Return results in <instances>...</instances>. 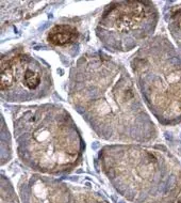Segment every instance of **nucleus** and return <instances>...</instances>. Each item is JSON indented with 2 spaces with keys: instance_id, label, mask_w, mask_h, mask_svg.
<instances>
[{
  "instance_id": "20e7f679",
  "label": "nucleus",
  "mask_w": 181,
  "mask_h": 203,
  "mask_svg": "<svg viewBox=\"0 0 181 203\" xmlns=\"http://www.w3.org/2000/svg\"><path fill=\"white\" fill-rule=\"evenodd\" d=\"M157 23L158 11L153 2H112L101 13L96 35L110 52L126 53L146 41Z\"/></svg>"
},
{
  "instance_id": "0eeeda50",
  "label": "nucleus",
  "mask_w": 181,
  "mask_h": 203,
  "mask_svg": "<svg viewBox=\"0 0 181 203\" xmlns=\"http://www.w3.org/2000/svg\"><path fill=\"white\" fill-rule=\"evenodd\" d=\"M169 29L178 47L181 49V9H179L177 12H175L172 15Z\"/></svg>"
},
{
  "instance_id": "f03ea898",
  "label": "nucleus",
  "mask_w": 181,
  "mask_h": 203,
  "mask_svg": "<svg viewBox=\"0 0 181 203\" xmlns=\"http://www.w3.org/2000/svg\"><path fill=\"white\" fill-rule=\"evenodd\" d=\"M19 156L48 171L63 170L81 156L83 140L63 107L43 104L23 108L13 121Z\"/></svg>"
},
{
  "instance_id": "39448f33",
  "label": "nucleus",
  "mask_w": 181,
  "mask_h": 203,
  "mask_svg": "<svg viewBox=\"0 0 181 203\" xmlns=\"http://www.w3.org/2000/svg\"><path fill=\"white\" fill-rule=\"evenodd\" d=\"M53 89L51 71L36 58L13 52L1 59L0 92L5 102L21 103L48 96Z\"/></svg>"
},
{
  "instance_id": "423d86ee",
  "label": "nucleus",
  "mask_w": 181,
  "mask_h": 203,
  "mask_svg": "<svg viewBox=\"0 0 181 203\" xmlns=\"http://www.w3.org/2000/svg\"><path fill=\"white\" fill-rule=\"evenodd\" d=\"M78 39V30L76 27L67 25V24H61L55 25L50 29L47 35V41L53 46H66L75 43Z\"/></svg>"
},
{
  "instance_id": "7ed1b4c3",
  "label": "nucleus",
  "mask_w": 181,
  "mask_h": 203,
  "mask_svg": "<svg viewBox=\"0 0 181 203\" xmlns=\"http://www.w3.org/2000/svg\"><path fill=\"white\" fill-rule=\"evenodd\" d=\"M143 99L162 124L181 121V57L163 37L148 40L131 60Z\"/></svg>"
},
{
  "instance_id": "f257e3e1",
  "label": "nucleus",
  "mask_w": 181,
  "mask_h": 203,
  "mask_svg": "<svg viewBox=\"0 0 181 203\" xmlns=\"http://www.w3.org/2000/svg\"><path fill=\"white\" fill-rule=\"evenodd\" d=\"M68 97L90 127L112 142H146L156 128L124 66L100 53L83 55L70 70Z\"/></svg>"
}]
</instances>
